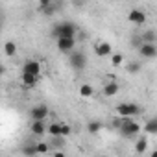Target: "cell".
I'll list each match as a JSON object with an SVG mask.
<instances>
[{
    "instance_id": "cell-1",
    "label": "cell",
    "mask_w": 157,
    "mask_h": 157,
    "mask_svg": "<svg viewBox=\"0 0 157 157\" xmlns=\"http://www.w3.org/2000/svg\"><path fill=\"white\" fill-rule=\"evenodd\" d=\"M76 32H78L76 24H72V22H59V24H56V26H54L52 35H54L56 39H61V37L76 39Z\"/></svg>"
},
{
    "instance_id": "cell-2",
    "label": "cell",
    "mask_w": 157,
    "mask_h": 157,
    "mask_svg": "<svg viewBox=\"0 0 157 157\" xmlns=\"http://www.w3.org/2000/svg\"><path fill=\"white\" fill-rule=\"evenodd\" d=\"M115 111H117V117H120V118H131V117H137L140 113V107L137 104L126 102V104H118Z\"/></svg>"
},
{
    "instance_id": "cell-3",
    "label": "cell",
    "mask_w": 157,
    "mask_h": 157,
    "mask_svg": "<svg viewBox=\"0 0 157 157\" xmlns=\"http://www.w3.org/2000/svg\"><path fill=\"white\" fill-rule=\"evenodd\" d=\"M30 118H32V122H44L46 118H48V115H50V111H48V107H46V104H37V105H33L32 109H30Z\"/></svg>"
},
{
    "instance_id": "cell-4",
    "label": "cell",
    "mask_w": 157,
    "mask_h": 157,
    "mask_svg": "<svg viewBox=\"0 0 157 157\" xmlns=\"http://www.w3.org/2000/svg\"><path fill=\"white\" fill-rule=\"evenodd\" d=\"M139 131H140V126H139L135 120H131V118H124V124H122L120 129H118V133H120L122 137H135Z\"/></svg>"
},
{
    "instance_id": "cell-5",
    "label": "cell",
    "mask_w": 157,
    "mask_h": 157,
    "mask_svg": "<svg viewBox=\"0 0 157 157\" xmlns=\"http://www.w3.org/2000/svg\"><path fill=\"white\" fill-rule=\"evenodd\" d=\"M68 63H70V67H72L74 70H83V68L87 67V57H85L83 52L74 50V52L70 54V57H68Z\"/></svg>"
},
{
    "instance_id": "cell-6",
    "label": "cell",
    "mask_w": 157,
    "mask_h": 157,
    "mask_svg": "<svg viewBox=\"0 0 157 157\" xmlns=\"http://www.w3.org/2000/svg\"><path fill=\"white\" fill-rule=\"evenodd\" d=\"M22 74L39 78V76H41V63L35 61V59H28V61L22 65Z\"/></svg>"
},
{
    "instance_id": "cell-7",
    "label": "cell",
    "mask_w": 157,
    "mask_h": 157,
    "mask_svg": "<svg viewBox=\"0 0 157 157\" xmlns=\"http://www.w3.org/2000/svg\"><path fill=\"white\" fill-rule=\"evenodd\" d=\"M56 43H57V50H59V52H65V54H72V52H74L76 39L61 37V39H56Z\"/></svg>"
},
{
    "instance_id": "cell-8",
    "label": "cell",
    "mask_w": 157,
    "mask_h": 157,
    "mask_svg": "<svg viewBox=\"0 0 157 157\" xmlns=\"http://www.w3.org/2000/svg\"><path fill=\"white\" fill-rule=\"evenodd\" d=\"M139 54L144 57V59H155L157 57V44H142L139 48Z\"/></svg>"
},
{
    "instance_id": "cell-9",
    "label": "cell",
    "mask_w": 157,
    "mask_h": 157,
    "mask_svg": "<svg viewBox=\"0 0 157 157\" xmlns=\"http://www.w3.org/2000/svg\"><path fill=\"white\" fill-rule=\"evenodd\" d=\"M128 21L133 22V24H144L146 22V13L140 11V10H131L128 13Z\"/></svg>"
},
{
    "instance_id": "cell-10",
    "label": "cell",
    "mask_w": 157,
    "mask_h": 157,
    "mask_svg": "<svg viewBox=\"0 0 157 157\" xmlns=\"http://www.w3.org/2000/svg\"><path fill=\"white\" fill-rule=\"evenodd\" d=\"M94 52H96V56L98 57H107V56H113V48H111V44L109 43H98L96 46H94Z\"/></svg>"
},
{
    "instance_id": "cell-11",
    "label": "cell",
    "mask_w": 157,
    "mask_h": 157,
    "mask_svg": "<svg viewBox=\"0 0 157 157\" xmlns=\"http://www.w3.org/2000/svg\"><path fill=\"white\" fill-rule=\"evenodd\" d=\"M140 39H142V43H146V44H155V41H157V33H155V30L148 28V30H144V32L140 33Z\"/></svg>"
},
{
    "instance_id": "cell-12",
    "label": "cell",
    "mask_w": 157,
    "mask_h": 157,
    "mask_svg": "<svg viewBox=\"0 0 157 157\" xmlns=\"http://www.w3.org/2000/svg\"><path fill=\"white\" fill-rule=\"evenodd\" d=\"M118 89H120V85H118V82H109V83H105L104 85V96H115V94H118Z\"/></svg>"
},
{
    "instance_id": "cell-13",
    "label": "cell",
    "mask_w": 157,
    "mask_h": 157,
    "mask_svg": "<svg viewBox=\"0 0 157 157\" xmlns=\"http://www.w3.org/2000/svg\"><path fill=\"white\" fill-rule=\"evenodd\" d=\"M30 131L33 133V135H44V133H48V126L44 124V122H32V126H30Z\"/></svg>"
},
{
    "instance_id": "cell-14",
    "label": "cell",
    "mask_w": 157,
    "mask_h": 157,
    "mask_svg": "<svg viewBox=\"0 0 157 157\" xmlns=\"http://www.w3.org/2000/svg\"><path fill=\"white\" fill-rule=\"evenodd\" d=\"M148 150V137L146 135H140L139 139H137V142H135V151L140 155V153H144Z\"/></svg>"
},
{
    "instance_id": "cell-15",
    "label": "cell",
    "mask_w": 157,
    "mask_h": 157,
    "mask_svg": "<svg viewBox=\"0 0 157 157\" xmlns=\"http://www.w3.org/2000/svg\"><path fill=\"white\" fill-rule=\"evenodd\" d=\"M144 131H146L148 135H157V117L148 118V122H146V126H144Z\"/></svg>"
},
{
    "instance_id": "cell-16",
    "label": "cell",
    "mask_w": 157,
    "mask_h": 157,
    "mask_svg": "<svg viewBox=\"0 0 157 157\" xmlns=\"http://www.w3.org/2000/svg\"><path fill=\"white\" fill-rule=\"evenodd\" d=\"M48 135L54 139V137H61V122H52L48 124Z\"/></svg>"
},
{
    "instance_id": "cell-17",
    "label": "cell",
    "mask_w": 157,
    "mask_h": 157,
    "mask_svg": "<svg viewBox=\"0 0 157 157\" xmlns=\"http://www.w3.org/2000/svg\"><path fill=\"white\" fill-rule=\"evenodd\" d=\"M100 129H102V122H98V120H91V122L87 124V131H89L91 135H98Z\"/></svg>"
},
{
    "instance_id": "cell-18",
    "label": "cell",
    "mask_w": 157,
    "mask_h": 157,
    "mask_svg": "<svg viewBox=\"0 0 157 157\" xmlns=\"http://www.w3.org/2000/svg\"><path fill=\"white\" fill-rule=\"evenodd\" d=\"M4 54H6L8 57H13V56L17 54V44H15L13 41H8V43L4 44Z\"/></svg>"
},
{
    "instance_id": "cell-19",
    "label": "cell",
    "mask_w": 157,
    "mask_h": 157,
    "mask_svg": "<svg viewBox=\"0 0 157 157\" xmlns=\"http://www.w3.org/2000/svg\"><path fill=\"white\" fill-rule=\"evenodd\" d=\"M37 80H39V78H35V76H26V74H22V83H24V87H28V89L35 87Z\"/></svg>"
},
{
    "instance_id": "cell-20",
    "label": "cell",
    "mask_w": 157,
    "mask_h": 157,
    "mask_svg": "<svg viewBox=\"0 0 157 157\" xmlns=\"http://www.w3.org/2000/svg\"><path fill=\"white\" fill-rule=\"evenodd\" d=\"M80 94H82L83 98H89V96H93V94H94V89H93L89 83H83V85L80 87Z\"/></svg>"
},
{
    "instance_id": "cell-21",
    "label": "cell",
    "mask_w": 157,
    "mask_h": 157,
    "mask_svg": "<svg viewBox=\"0 0 157 157\" xmlns=\"http://www.w3.org/2000/svg\"><path fill=\"white\" fill-rule=\"evenodd\" d=\"M22 153H24V155H28V157H33V155L37 153V146H35V144L24 146V148H22Z\"/></svg>"
},
{
    "instance_id": "cell-22",
    "label": "cell",
    "mask_w": 157,
    "mask_h": 157,
    "mask_svg": "<svg viewBox=\"0 0 157 157\" xmlns=\"http://www.w3.org/2000/svg\"><path fill=\"white\" fill-rule=\"evenodd\" d=\"M122 61H124V56H122V54H113V56H111V63H113V67L122 65Z\"/></svg>"
},
{
    "instance_id": "cell-23",
    "label": "cell",
    "mask_w": 157,
    "mask_h": 157,
    "mask_svg": "<svg viewBox=\"0 0 157 157\" xmlns=\"http://www.w3.org/2000/svg\"><path fill=\"white\" fill-rule=\"evenodd\" d=\"M35 146H37V153H46L50 150V144L48 142H37Z\"/></svg>"
},
{
    "instance_id": "cell-24",
    "label": "cell",
    "mask_w": 157,
    "mask_h": 157,
    "mask_svg": "<svg viewBox=\"0 0 157 157\" xmlns=\"http://www.w3.org/2000/svg\"><path fill=\"white\" fill-rule=\"evenodd\" d=\"M70 133H72L70 126H68V124H65V122H61V137H68Z\"/></svg>"
},
{
    "instance_id": "cell-25",
    "label": "cell",
    "mask_w": 157,
    "mask_h": 157,
    "mask_svg": "<svg viewBox=\"0 0 157 157\" xmlns=\"http://www.w3.org/2000/svg\"><path fill=\"white\" fill-rule=\"evenodd\" d=\"M122 124H124V118H120V117H115V118L111 120V126H113L115 129H120Z\"/></svg>"
},
{
    "instance_id": "cell-26",
    "label": "cell",
    "mask_w": 157,
    "mask_h": 157,
    "mask_svg": "<svg viewBox=\"0 0 157 157\" xmlns=\"http://www.w3.org/2000/svg\"><path fill=\"white\" fill-rule=\"evenodd\" d=\"M128 70L133 72V74H137V72L140 70V63H137V61H135V63H129V65H128Z\"/></svg>"
},
{
    "instance_id": "cell-27",
    "label": "cell",
    "mask_w": 157,
    "mask_h": 157,
    "mask_svg": "<svg viewBox=\"0 0 157 157\" xmlns=\"http://www.w3.org/2000/svg\"><path fill=\"white\" fill-rule=\"evenodd\" d=\"M50 6H52V2H50V0H41V2H39V10H41V11L48 10Z\"/></svg>"
},
{
    "instance_id": "cell-28",
    "label": "cell",
    "mask_w": 157,
    "mask_h": 157,
    "mask_svg": "<svg viewBox=\"0 0 157 157\" xmlns=\"http://www.w3.org/2000/svg\"><path fill=\"white\" fill-rule=\"evenodd\" d=\"M52 144H54L56 148H59V146H63V140H61V137H54V139H52Z\"/></svg>"
},
{
    "instance_id": "cell-29",
    "label": "cell",
    "mask_w": 157,
    "mask_h": 157,
    "mask_svg": "<svg viewBox=\"0 0 157 157\" xmlns=\"http://www.w3.org/2000/svg\"><path fill=\"white\" fill-rule=\"evenodd\" d=\"M54 157H65V153H63V151H59V150H57V151H56V153H54Z\"/></svg>"
},
{
    "instance_id": "cell-30",
    "label": "cell",
    "mask_w": 157,
    "mask_h": 157,
    "mask_svg": "<svg viewBox=\"0 0 157 157\" xmlns=\"http://www.w3.org/2000/svg\"><path fill=\"white\" fill-rule=\"evenodd\" d=\"M150 157H157V150H153V151L150 153Z\"/></svg>"
},
{
    "instance_id": "cell-31",
    "label": "cell",
    "mask_w": 157,
    "mask_h": 157,
    "mask_svg": "<svg viewBox=\"0 0 157 157\" xmlns=\"http://www.w3.org/2000/svg\"><path fill=\"white\" fill-rule=\"evenodd\" d=\"M100 157H107V155H100Z\"/></svg>"
}]
</instances>
